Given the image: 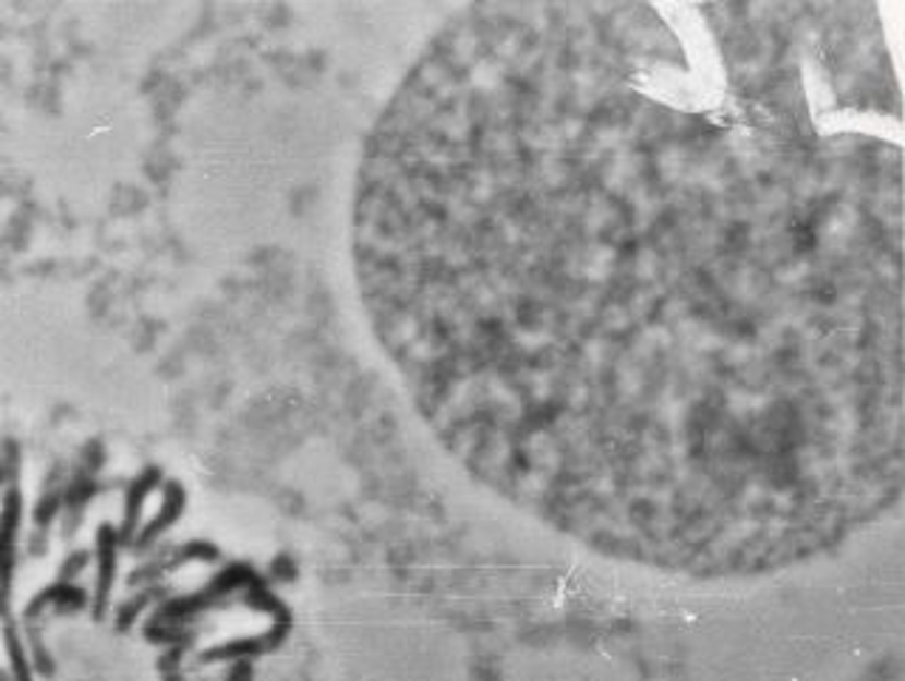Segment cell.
Instances as JSON below:
<instances>
[{"instance_id":"cell-1","label":"cell","mask_w":905,"mask_h":681,"mask_svg":"<svg viewBox=\"0 0 905 681\" xmlns=\"http://www.w3.org/2000/svg\"><path fill=\"white\" fill-rule=\"evenodd\" d=\"M487 3L376 119L354 266L475 475L620 563L801 566L903 495V150L807 7Z\"/></svg>"}]
</instances>
